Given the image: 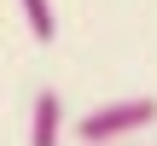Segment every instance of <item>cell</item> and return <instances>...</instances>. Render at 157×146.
Instances as JSON below:
<instances>
[{"label":"cell","instance_id":"1","mask_svg":"<svg viewBox=\"0 0 157 146\" xmlns=\"http://www.w3.org/2000/svg\"><path fill=\"white\" fill-rule=\"evenodd\" d=\"M151 123H157V99H151V94H140V99L93 105V111L76 123V135H82V146H105V140H134V135H146Z\"/></svg>","mask_w":157,"mask_h":146},{"label":"cell","instance_id":"2","mask_svg":"<svg viewBox=\"0 0 157 146\" xmlns=\"http://www.w3.org/2000/svg\"><path fill=\"white\" fill-rule=\"evenodd\" d=\"M64 140V99L52 88L35 94V111H29V146H58Z\"/></svg>","mask_w":157,"mask_h":146},{"label":"cell","instance_id":"3","mask_svg":"<svg viewBox=\"0 0 157 146\" xmlns=\"http://www.w3.org/2000/svg\"><path fill=\"white\" fill-rule=\"evenodd\" d=\"M17 12H23V23H29V35H35V41H52V35H58L52 0H17Z\"/></svg>","mask_w":157,"mask_h":146},{"label":"cell","instance_id":"4","mask_svg":"<svg viewBox=\"0 0 157 146\" xmlns=\"http://www.w3.org/2000/svg\"><path fill=\"white\" fill-rule=\"evenodd\" d=\"M105 146H146V140H140V135H134V140H105Z\"/></svg>","mask_w":157,"mask_h":146}]
</instances>
